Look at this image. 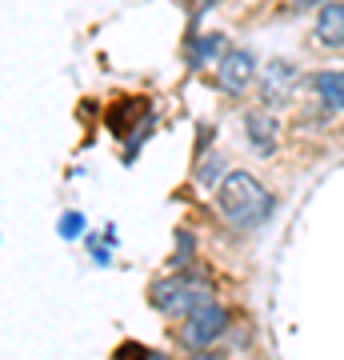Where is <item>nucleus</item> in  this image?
<instances>
[{
  "instance_id": "nucleus-9",
  "label": "nucleus",
  "mask_w": 344,
  "mask_h": 360,
  "mask_svg": "<svg viewBox=\"0 0 344 360\" xmlns=\"http://www.w3.org/2000/svg\"><path fill=\"white\" fill-rule=\"evenodd\" d=\"M312 84V92H317L320 101L329 104V108H336V112H344V72L340 68H329V72H317V77L308 80Z\"/></svg>"
},
{
  "instance_id": "nucleus-6",
  "label": "nucleus",
  "mask_w": 344,
  "mask_h": 360,
  "mask_svg": "<svg viewBox=\"0 0 344 360\" xmlns=\"http://www.w3.org/2000/svg\"><path fill=\"white\" fill-rule=\"evenodd\" d=\"M276 132H281V120L272 116V108H253L244 116V136L256 153H276Z\"/></svg>"
},
{
  "instance_id": "nucleus-4",
  "label": "nucleus",
  "mask_w": 344,
  "mask_h": 360,
  "mask_svg": "<svg viewBox=\"0 0 344 360\" xmlns=\"http://www.w3.org/2000/svg\"><path fill=\"white\" fill-rule=\"evenodd\" d=\"M256 80V56L248 49H229V56L217 65V84L229 96H241L248 84Z\"/></svg>"
},
{
  "instance_id": "nucleus-12",
  "label": "nucleus",
  "mask_w": 344,
  "mask_h": 360,
  "mask_svg": "<svg viewBox=\"0 0 344 360\" xmlns=\"http://www.w3.org/2000/svg\"><path fill=\"white\" fill-rule=\"evenodd\" d=\"M192 248H196L192 232H177V260H172V264H189V260H192Z\"/></svg>"
},
{
  "instance_id": "nucleus-8",
  "label": "nucleus",
  "mask_w": 344,
  "mask_h": 360,
  "mask_svg": "<svg viewBox=\"0 0 344 360\" xmlns=\"http://www.w3.org/2000/svg\"><path fill=\"white\" fill-rule=\"evenodd\" d=\"M317 40L324 49H344V4H320Z\"/></svg>"
},
{
  "instance_id": "nucleus-11",
  "label": "nucleus",
  "mask_w": 344,
  "mask_h": 360,
  "mask_svg": "<svg viewBox=\"0 0 344 360\" xmlns=\"http://www.w3.org/2000/svg\"><path fill=\"white\" fill-rule=\"evenodd\" d=\"M196 180L200 184H212V188H220V156H208V160H200V168H196Z\"/></svg>"
},
{
  "instance_id": "nucleus-3",
  "label": "nucleus",
  "mask_w": 344,
  "mask_h": 360,
  "mask_svg": "<svg viewBox=\"0 0 344 360\" xmlns=\"http://www.w3.org/2000/svg\"><path fill=\"white\" fill-rule=\"evenodd\" d=\"M224 333H229V309L217 300L196 309L189 321H180V345L196 348V352H208V345H217Z\"/></svg>"
},
{
  "instance_id": "nucleus-7",
  "label": "nucleus",
  "mask_w": 344,
  "mask_h": 360,
  "mask_svg": "<svg viewBox=\"0 0 344 360\" xmlns=\"http://www.w3.org/2000/svg\"><path fill=\"white\" fill-rule=\"evenodd\" d=\"M229 56V40L220 32H200V37L189 40V65L192 68H212Z\"/></svg>"
},
{
  "instance_id": "nucleus-13",
  "label": "nucleus",
  "mask_w": 344,
  "mask_h": 360,
  "mask_svg": "<svg viewBox=\"0 0 344 360\" xmlns=\"http://www.w3.org/2000/svg\"><path fill=\"white\" fill-rule=\"evenodd\" d=\"M192 360H224V356H220V352H212V348H208V352H200V356H192Z\"/></svg>"
},
{
  "instance_id": "nucleus-1",
  "label": "nucleus",
  "mask_w": 344,
  "mask_h": 360,
  "mask_svg": "<svg viewBox=\"0 0 344 360\" xmlns=\"http://www.w3.org/2000/svg\"><path fill=\"white\" fill-rule=\"evenodd\" d=\"M217 208H220V217L229 220L232 229L253 232V229H260V224L276 212V196L268 193L253 172H244V168H229L224 180H220V188H217Z\"/></svg>"
},
{
  "instance_id": "nucleus-5",
  "label": "nucleus",
  "mask_w": 344,
  "mask_h": 360,
  "mask_svg": "<svg viewBox=\"0 0 344 360\" xmlns=\"http://www.w3.org/2000/svg\"><path fill=\"white\" fill-rule=\"evenodd\" d=\"M296 84H300V72H296V65H288V60H272V65L265 68V80H260V96H265V104H288L293 101Z\"/></svg>"
},
{
  "instance_id": "nucleus-10",
  "label": "nucleus",
  "mask_w": 344,
  "mask_h": 360,
  "mask_svg": "<svg viewBox=\"0 0 344 360\" xmlns=\"http://www.w3.org/2000/svg\"><path fill=\"white\" fill-rule=\"evenodd\" d=\"M84 224H89L84 212H64L60 217V236L64 240H77V236H84Z\"/></svg>"
},
{
  "instance_id": "nucleus-2",
  "label": "nucleus",
  "mask_w": 344,
  "mask_h": 360,
  "mask_svg": "<svg viewBox=\"0 0 344 360\" xmlns=\"http://www.w3.org/2000/svg\"><path fill=\"white\" fill-rule=\"evenodd\" d=\"M156 312H165V316H177V321H189L196 309L204 304H212V284L196 276V272H177V276H165V281L153 284V292H148Z\"/></svg>"
}]
</instances>
